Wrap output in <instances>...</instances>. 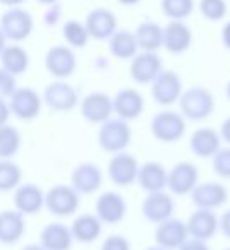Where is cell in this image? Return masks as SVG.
<instances>
[{"label":"cell","instance_id":"cell-1","mask_svg":"<svg viewBox=\"0 0 230 250\" xmlns=\"http://www.w3.org/2000/svg\"><path fill=\"white\" fill-rule=\"evenodd\" d=\"M179 110L185 120L201 122L206 120L215 111L216 101L213 93L205 86H192L182 91L179 98Z\"/></svg>","mask_w":230,"mask_h":250},{"label":"cell","instance_id":"cell-2","mask_svg":"<svg viewBox=\"0 0 230 250\" xmlns=\"http://www.w3.org/2000/svg\"><path fill=\"white\" fill-rule=\"evenodd\" d=\"M133 141V130L129 127V122L122 118H108L107 122L100 125L98 130V146L110 154L126 151L127 146Z\"/></svg>","mask_w":230,"mask_h":250},{"label":"cell","instance_id":"cell-3","mask_svg":"<svg viewBox=\"0 0 230 250\" xmlns=\"http://www.w3.org/2000/svg\"><path fill=\"white\" fill-rule=\"evenodd\" d=\"M151 134L157 141L163 144H172L185 136V118L181 111L163 110L158 111L150 124Z\"/></svg>","mask_w":230,"mask_h":250},{"label":"cell","instance_id":"cell-4","mask_svg":"<svg viewBox=\"0 0 230 250\" xmlns=\"http://www.w3.org/2000/svg\"><path fill=\"white\" fill-rule=\"evenodd\" d=\"M81 206V194L72 185H53L45 192V208L57 218L76 214Z\"/></svg>","mask_w":230,"mask_h":250},{"label":"cell","instance_id":"cell-5","mask_svg":"<svg viewBox=\"0 0 230 250\" xmlns=\"http://www.w3.org/2000/svg\"><path fill=\"white\" fill-rule=\"evenodd\" d=\"M35 28V19L28 11L21 7H9L7 12L0 18V29L7 42L21 43L28 40Z\"/></svg>","mask_w":230,"mask_h":250},{"label":"cell","instance_id":"cell-6","mask_svg":"<svg viewBox=\"0 0 230 250\" xmlns=\"http://www.w3.org/2000/svg\"><path fill=\"white\" fill-rule=\"evenodd\" d=\"M182 91V79L174 70H161L151 83V98L160 106H172L177 103Z\"/></svg>","mask_w":230,"mask_h":250},{"label":"cell","instance_id":"cell-7","mask_svg":"<svg viewBox=\"0 0 230 250\" xmlns=\"http://www.w3.org/2000/svg\"><path fill=\"white\" fill-rule=\"evenodd\" d=\"M43 106V98L35 89L24 86L18 87L9 98V108H11V115L23 122L35 120L40 115Z\"/></svg>","mask_w":230,"mask_h":250},{"label":"cell","instance_id":"cell-8","mask_svg":"<svg viewBox=\"0 0 230 250\" xmlns=\"http://www.w3.org/2000/svg\"><path fill=\"white\" fill-rule=\"evenodd\" d=\"M138 170H139V163H138L136 156L126 153V151L115 153L107 167L108 178L117 187H129V185L136 184Z\"/></svg>","mask_w":230,"mask_h":250},{"label":"cell","instance_id":"cell-9","mask_svg":"<svg viewBox=\"0 0 230 250\" xmlns=\"http://www.w3.org/2000/svg\"><path fill=\"white\" fill-rule=\"evenodd\" d=\"M43 103L53 111H70L79 104V93L69 83L59 79L48 84L42 94Z\"/></svg>","mask_w":230,"mask_h":250},{"label":"cell","instance_id":"cell-10","mask_svg":"<svg viewBox=\"0 0 230 250\" xmlns=\"http://www.w3.org/2000/svg\"><path fill=\"white\" fill-rule=\"evenodd\" d=\"M79 110L81 117L88 124L101 125L108 118H112V113H114L112 96H108L107 93H101V91H93L79 101Z\"/></svg>","mask_w":230,"mask_h":250},{"label":"cell","instance_id":"cell-11","mask_svg":"<svg viewBox=\"0 0 230 250\" xmlns=\"http://www.w3.org/2000/svg\"><path fill=\"white\" fill-rule=\"evenodd\" d=\"M45 67L53 77L66 81L77 69V59L69 45H55L45 53Z\"/></svg>","mask_w":230,"mask_h":250},{"label":"cell","instance_id":"cell-12","mask_svg":"<svg viewBox=\"0 0 230 250\" xmlns=\"http://www.w3.org/2000/svg\"><path fill=\"white\" fill-rule=\"evenodd\" d=\"M94 214L103 225H119L127 214L126 199L115 190H107L98 195L94 204Z\"/></svg>","mask_w":230,"mask_h":250},{"label":"cell","instance_id":"cell-13","mask_svg":"<svg viewBox=\"0 0 230 250\" xmlns=\"http://www.w3.org/2000/svg\"><path fill=\"white\" fill-rule=\"evenodd\" d=\"M199 184L198 167L191 161H181L177 163L167 177V188L174 195H187L192 188Z\"/></svg>","mask_w":230,"mask_h":250},{"label":"cell","instance_id":"cell-14","mask_svg":"<svg viewBox=\"0 0 230 250\" xmlns=\"http://www.w3.org/2000/svg\"><path fill=\"white\" fill-rule=\"evenodd\" d=\"M189 195H191V201L196 208L211 209V211L225 206V202L229 201V190L220 182H203V184H198Z\"/></svg>","mask_w":230,"mask_h":250},{"label":"cell","instance_id":"cell-15","mask_svg":"<svg viewBox=\"0 0 230 250\" xmlns=\"http://www.w3.org/2000/svg\"><path fill=\"white\" fill-rule=\"evenodd\" d=\"M161 70H163V62L157 52L136 53L131 59L129 74L131 79L138 84H151Z\"/></svg>","mask_w":230,"mask_h":250},{"label":"cell","instance_id":"cell-16","mask_svg":"<svg viewBox=\"0 0 230 250\" xmlns=\"http://www.w3.org/2000/svg\"><path fill=\"white\" fill-rule=\"evenodd\" d=\"M112 103H114V113L126 122L136 120L144 111V98L134 87L119 89L112 98Z\"/></svg>","mask_w":230,"mask_h":250},{"label":"cell","instance_id":"cell-17","mask_svg":"<svg viewBox=\"0 0 230 250\" xmlns=\"http://www.w3.org/2000/svg\"><path fill=\"white\" fill-rule=\"evenodd\" d=\"M175 211V201L170 194H167L165 190L160 192H150L144 197L143 204H141V212L150 223H158L165 221V219L172 218Z\"/></svg>","mask_w":230,"mask_h":250},{"label":"cell","instance_id":"cell-18","mask_svg":"<svg viewBox=\"0 0 230 250\" xmlns=\"http://www.w3.org/2000/svg\"><path fill=\"white\" fill-rule=\"evenodd\" d=\"M187 238V225L174 216L158 223L155 228V243L167 250H177Z\"/></svg>","mask_w":230,"mask_h":250},{"label":"cell","instance_id":"cell-19","mask_svg":"<svg viewBox=\"0 0 230 250\" xmlns=\"http://www.w3.org/2000/svg\"><path fill=\"white\" fill-rule=\"evenodd\" d=\"M103 184V171L94 163H81L70 173V185L79 192L81 195H90L100 190Z\"/></svg>","mask_w":230,"mask_h":250},{"label":"cell","instance_id":"cell-20","mask_svg":"<svg viewBox=\"0 0 230 250\" xmlns=\"http://www.w3.org/2000/svg\"><path fill=\"white\" fill-rule=\"evenodd\" d=\"M45 208V192L36 184H21L14 192V209L31 216Z\"/></svg>","mask_w":230,"mask_h":250},{"label":"cell","instance_id":"cell-21","mask_svg":"<svg viewBox=\"0 0 230 250\" xmlns=\"http://www.w3.org/2000/svg\"><path fill=\"white\" fill-rule=\"evenodd\" d=\"M187 233L189 236L198 240H211L218 233V216L211 209H199L194 211L187 219Z\"/></svg>","mask_w":230,"mask_h":250},{"label":"cell","instance_id":"cell-22","mask_svg":"<svg viewBox=\"0 0 230 250\" xmlns=\"http://www.w3.org/2000/svg\"><path fill=\"white\" fill-rule=\"evenodd\" d=\"M86 29L90 33V38H94L98 42L108 40L117 31V18L108 9H94L86 16Z\"/></svg>","mask_w":230,"mask_h":250},{"label":"cell","instance_id":"cell-23","mask_svg":"<svg viewBox=\"0 0 230 250\" xmlns=\"http://www.w3.org/2000/svg\"><path fill=\"white\" fill-rule=\"evenodd\" d=\"M26 233V219L16 209L0 211V243L2 245H16L21 242Z\"/></svg>","mask_w":230,"mask_h":250},{"label":"cell","instance_id":"cell-24","mask_svg":"<svg viewBox=\"0 0 230 250\" xmlns=\"http://www.w3.org/2000/svg\"><path fill=\"white\" fill-rule=\"evenodd\" d=\"M192 43V33L184 21H170L163 28V48L174 55L187 52Z\"/></svg>","mask_w":230,"mask_h":250},{"label":"cell","instance_id":"cell-25","mask_svg":"<svg viewBox=\"0 0 230 250\" xmlns=\"http://www.w3.org/2000/svg\"><path fill=\"white\" fill-rule=\"evenodd\" d=\"M167 177L168 171L158 161H146V163L139 165L138 170L136 182L144 192H160L167 188Z\"/></svg>","mask_w":230,"mask_h":250},{"label":"cell","instance_id":"cell-26","mask_svg":"<svg viewBox=\"0 0 230 250\" xmlns=\"http://www.w3.org/2000/svg\"><path fill=\"white\" fill-rule=\"evenodd\" d=\"M74 243L70 226L60 221H53L43 226L40 233V245L45 250H70Z\"/></svg>","mask_w":230,"mask_h":250},{"label":"cell","instance_id":"cell-27","mask_svg":"<svg viewBox=\"0 0 230 250\" xmlns=\"http://www.w3.org/2000/svg\"><path fill=\"white\" fill-rule=\"evenodd\" d=\"M189 147H191L194 156L208 160V158H211L222 147V137L211 127H201V129H196L191 134V137H189Z\"/></svg>","mask_w":230,"mask_h":250},{"label":"cell","instance_id":"cell-28","mask_svg":"<svg viewBox=\"0 0 230 250\" xmlns=\"http://www.w3.org/2000/svg\"><path fill=\"white\" fill-rule=\"evenodd\" d=\"M101 229H103V223L100 221L96 214H90V212L79 214L70 225V233H72L74 242L79 243L96 242L101 235Z\"/></svg>","mask_w":230,"mask_h":250},{"label":"cell","instance_id":"cell-29","mask_svg":"<svg viewBox=\"0 0 230 250\" xmlns=\"http://www.w3.org/2000/svg\"><path fill=\"white\" fill-rule=\"evenodd\" d=\"M0 67L4 70H7L9 74H12L14 77L21 76L29 67L28 52L23 46H19L18 43L7 45L2 50V53H0Z\"/></svg>","mask_w":230,"mask_h":250},{"label":"cell","instance_id":"cell-30","mask_svg":"<svg viewBox=\"0 0 230 250\" xmlns=\"http://www.w3.org/2000/svg\"><path fill=\"white\" fill-rule=\"evenodd\" d=\"M108 48H110V53L115 59L131 60L138 53L139 46H138L136 36H134L133 31L117 29V31L108 38Z\"/></svg>","mask_w":230,"mask_h":250},{"label":"cell","instance_id":"cell-31","mask_svg":"<svg viewBox=\"0 0 230 250\" xmlns=\"http://www.w3.org/2000/svg\"><path fill=\"white\" fill-rule=\"evenodd\" d=\"M138 46L143 52H158L163 46V28L153 21H144L134 31Z\"/></svg>","mask_w":230,"mask_h":250},{"label":"cell","instance_id":"cell-32","mask_svg":"<svg viewBox=\"0 0 230 250\" xmlns=\"http://www.w3.org/2000/svg\"><path fill=\"white\" fill-rule=\"evenodd\" d=\"M23 146V136L14 125L0 127V160H12Z\"/></svg>","mask_w":230,"mask_h":250},{"label":"cell","instance_id":"cell-33","mask_svg":"<svg viewBox=\"0 0 230 250\" xmlns=\"http://www.w3.org/2000/svg\"><path fill=\"white\" fill-rule=\"evenodd\" d=\"M62 36L70 48H84L90 42V33L86 29V24L76 21V19H69L64 22Z\"/></svg>","mask_w":230,"mask_h":250},{"label":"cell","instance_id":"cell-34","mask_svg":"<svg viewBox=\"0 0 230 250\" xmlns=\"http://www.w3.org/2000/svg\"><path fill=\"white\" fill-rule=\"evenodd\" d=\"M23 170L16 161L0 160V192L16 190L21 185Z\"/></svg>","mask_w":230,"mask_h":250},{"label":"cell","instance_id":"cell-35","mask_svg":"<svg viewBox=\"0 0 230 250\" xmlns=\"http://www.w3.org/2000/svg\"><path fill=\"white\" fill-rule=\"evenodd\" d=\"M161 11L172 21H184L194 11V0H161Z\"/></svg>","mask_w":230,"mask_h":250},{"label":"cell","instance_id":"cell-36","mask_svg":"<svg viewBox=\"0 0 230 250\" xmlns=\"http://www.w3.org/2000/svg\"><path fill=\"white\" fill-rule=\"evenodd\" d=\"M211 168L216 177L230 180V146L220 147L211 156Z\"/></svg>","mask_w":230,"mask_h":250},{"label":"cell","instance_id":"cell-37","mask_svg":"<svg viewBox=\"0 0 230 250\" xmlns=\"http://www.w3.org/2000/svg\"><path fill=\"white\" fill-rule=\"evenodd\" d=\"M199 11L208 21H222L227 16V2L225 0H201Z\"/></svg>","mask_w":230,"mask_h":250},{"label":"cell","instance_id":"cell-38","mask_svg":"<svg viewBox=\"0 0 230 250\" xmlns=\"http://www.w3.org/2000/svg\"><path fill=\"white\" fill-rule=\"evenodd\" d=\"M16 89H18L16 77L0 67V98L7 100V98H11V94L14 93Z\"/></svg>","mask_w":230,"mask_h":250},{"label":"cell","instance_id":"cell-39","mask_svg":"<svg viewBox=\"0 0 230 250\" xmlns=\"http://www.w3.org/2000/svg\"><path fill=\"white\" fill-rule=\"evenodd\" d=\"M101 250H131V242L124 235H110L103 240Z\"/></svg>","mask_w":230,"mask_h":250},{"label":"cell","instance_id":"cell-40","mask_svg":"<svg viewBox=\"0 0 230 250\" xmlns=\"http://www.w3.org/2000/svg\"><path fill=\"white\" fill-rule=\"evenodd\" d=\"M177 250H209V247H208V242H205V240H198V238L189 236Z\"/></svg>","mask_w":230,"mask_h":250},{"label":"cell","instance_id":"cell-41","mask_svg":"<svg viewBox=\"0 0 230 250\" xmlns=\"http://www.w3.org/2000/svg\"><path fill=\"white\" fill-rule=\"evenodd\" d=\"M48 11L45 12V24L46 26H55L60 21V5L52 4L48 5Z\"/></svg>","mask_w":230,"mask_h":250},{"label":"cell","instance_id":"cell-42","mask_svg":"<svg viewBox=\"0 0 230 250\" xmlns=\"http://www.w3.org/2000/svg\"><path fill=\"white\" fill-rule=\"evenodd\" d=\"M218 229L223 233V236H225V238L230 240V209H229V211H225L218 218Z\"/></svg>","mask_w":230,"mask_h":250},{"label":"cell","instance_id":"cell-43","mask_svg":"<svg viewBox=\"0 0 230 250\" xmlns=\"http://www.w3.org/2000/svg\"><path fill=\"white\" fill-rule=\"evenodd\" d=\"M9 117H11V108H9V101L4 98H0V127L9 124Z\"/></svg>","mask_w":230,"mask_h":250},{"label":"cell","instance_id":"cell-44","mask_svg":"<svg viewBox=\"0 0 230 250\" xmlns=\"http://www.w3.org/2000/svg\"><path fill=\"white\" fill-rule=\"evenodd\" d=\"M218 134H220V137H222V141H225L230 146V117L222 122V127H220Z\"/></svg>","mask_w":230,"mask_h":250},{"label":"cell","instance_id":"cell-45","mask_svg":"<svg viewBox=\"0 0 230 250\" xmlns=\"http://www.w3.org/2000/svg\"><path fill=\"white\" fill-rule=\"evenodd\" d=\"M222 43L227 50H230V21L225 22V26L222 28Z\"/></svg>","mask_w":230,"mask_h":250},{"label":"cell","instance_id":"cell-46","mask_svg":"<svg viewBox=\"0 0 230 250\" xmlns=\"http://www.w3.org/2000/svg\"><path fill=\"white\" fill-rule=\"evenodd\" d=\"M23 2H26V0H0V4L7 5V7H19Z\"/></svg>","mask_w":230,"mask_h":250},{"label":"cell","instance_id":"cell-47","mask_svg":"<svg viewBox=\"0 0 230 250\" xmlns=\"http://www.w3.org/2000/svg\"><path fill=\"white\" fill-rule=\"evenodd\" d=\"M21 250H45V249H43L40 243H28V245H24Z\"/></svg>","mask_w":230,"mask_h":250},{"label":"cell","instance_id":"cell-48","mask_svg":"<svg viewBox=\"0 0 230 250\" xmlns=\"http://www.w3.org/2000/svg\"><path fill=\"white\" fill-rule=\"evenodd\" d=\"M5 46H7V38H5L2 29H0V53H2V50H4Z\"/></svg>","mask_w":230,"mask_h":250},{"label":"cell","instance_id":"cell-49","mask_svg":"<svg viewBox=\"0 0 230 250\" xmlns=\"http://www.w3.org/2000/svg\"><path fill=\"white\" fill-rule=\"evenodd\" d=\"M117 2H120L122 5H136L139 4L141 0H117Z\"/></svg>","mask_w":230,"mask_h":250},{"label":"cell","instance_id":"cell-50","mask_svg":"<svg viewBox=\"0 0 230 250\" xmlns=\"http://www.w3.org/2000/svg\"><path fill=\"white\" fill-rule=\"evenodd\" d=\"M40 4H45V5H52V4H59V0H38Z\"/></svg>","mask_w":230,"mask_h":250},{"label":"cell","instance_id":"cell-51","mask_svg":"<svg viewBox=\"0 0 230 250\" xmlns=\"http://www.w3.org/2000/svg\"><path fill=\"white\" fill-rule=\"evenodd\" d=\"M144 250H167V249H163V247H160V245H151V247H148V249H144Z\"/></svg>","mask_w":230,"mask_h":250},{"label":"cell","instance_id":"cell-52","mask_svg":"<svg viewBox=\"0 0 230 250\" xmlns=\"http://www.w3.org/2000/svg\"><path fill=\"white\" fill-rule=\"evenodd\" d=\"M225 96H227V100L230 101V81L227 83V86H225Z\"/></svg>","mask_w":230,"mask_h":250},{"label":"cell","instance_id":"cell-53","mask_svg":"<svg viewBox=\"0 0 230 250\" xmlns=\"http://www.w3.org/2000/svg\"><path fill=\"white\" fill-rule=\"evenodd\" d=\"M223 250H230V249H223Z\"/></svg>","mask_w":230,"mask_h":250}]
</instances>
